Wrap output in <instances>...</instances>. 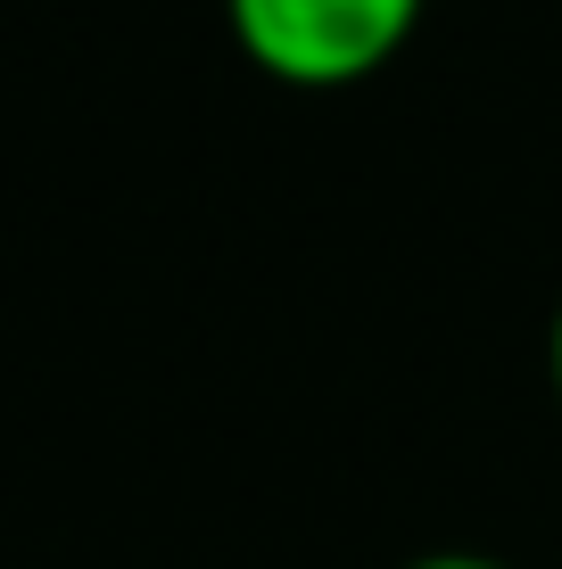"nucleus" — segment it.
<instances>
[{
    "mask_svg": "<svg viewBox=\"0 0 562 569\" xmlns=\"http://www.w3.org/2000/svg\"><path fill=\"white\" fill-rule=\"evenodd\" d=\"M224 26L248 67L298 91H339L381 74L414 42L422 0H224Z\"/></svg>",
    "mask_w": 562,
    "mask_h": 569,
    "instance_id": "f257e3e1",
    "label": "nucleus"
},
{
    "mask_svg": "<svg viewBox=\"0 0 562 569\" xmlns=\"http://www.w3.org/2000/svg\"><path fill=\"white\" fill-rule=\"evenodd\" d=\"M405 569H505V561H489V553H422V561H405Z\"/></svg>",
    "mask_w": 562,
    "mask_h": 569,
    "instance_id": "f03ea898",
    "label": "nucleus"
},
{
    "mask_svg": "<svg viewBox=\"0 0 562 569\" xmlns=\"http://www.w3.org/2000/svg\"><path fill=\"white\" fill-rule=\"evenodd\" d=\"M546 371H554V397H562V306H554V330H546Z\"/></svg>",
    "mask_w": 562,
    "mask_h": 569,
    "instance_id": "7ed1b4c3",
    "label": "nucleus"
}]
</instances>
